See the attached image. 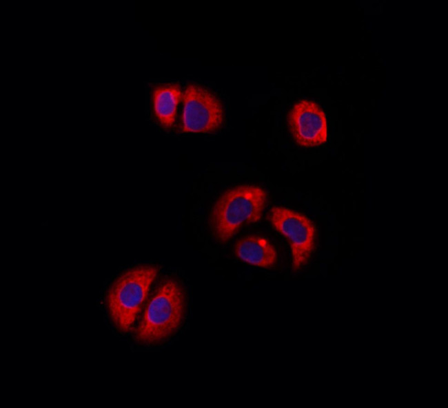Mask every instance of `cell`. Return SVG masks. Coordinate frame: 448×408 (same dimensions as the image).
I'll return each mask as SVG.
<instances>
[{"label": "cell", "mask_w": 448, "mask_h": 408, "mask_svg": "<svg viewBox=\"0 0 448 408\" xmlns=\"http://www.w3.org/2000/svg\"><path fill=\"white\" fill-rule=\"evenodd\" d=\"M158 272L154 266L134 268L123 274L110 289L107 305L119 330L127 332L131 330Z\"/></svg>", "instance_id": "obj_3"}, {"label": "cell", "mask_w": 448, "mask_h": 408, "mask_svg": "<svg viewBox=\"0 0 448 408\" xmlns=\"http://www.w3.org/2000/svg\"><path fill=\"white\" fill-rule=\"evenodd\" d=\"M267 199V193L253 185L239 186L224 193L210 215V226L216 239L225 243L243 225L258 222Z\"/></svg>", "instance_id": "obj_1"}, {"label": "cell", "mask_w": 448, "mask_h": 408, "mask_svg": "<svg viewBox=\"0 0 448 408\" xmlns=\"http://www.w3.org/2000/svg\"><path fill=\"white\" fill-rule=\"evenodd\" d=\"M234 251L242 261L262 268L272 267L277 260V253L272 244L267 239L257 235L247 236L238 240Z\"/></svg>", "instance_id": "obj_7"}, {"label": "cell", "mask_w": 448, "mask_h": 408, "mask_svg": "<svg viewBox=\"0 0 448 408\" xmlns=\"http://www.w3.org/2000/svg\"><path fill=\"white\" fill-rule=\"evenodd\" d=\"M185 308V294L181 286L174 279H165L150 299L135 330V339L144 344L166 339L181 325Z\"/></svg>", "instance_id": "obj_2"}, {"label": "cell", "mask_w": 448, "mask_h": 408, "mask_svg": "<svg viewBox=\"0 0 448 408\" xmlns=\"http://www.w3.org/2000/svg\"><path fill=\"white\" fill-rule=\"evenodd\" d=\"M182 131L207 133L217 130L223 122V109L220 101L206 89L189 85L183 96Z\"/></svg>", "instance_id": "obj_5"}, {"label": "cell", "mask_w": 448, "mask_h": 408, "mask_svg": "<svg viewBox=\"0 0 448 408\" xmlns=\"http://www.w3.org/2000/svg\"><path fill=\"white\" fill-rule=\"evenodd\" d=\"M289 131L300 146L317 147L327 139V125L323 109L314 102L302 100L296 103L287 116Z\"/></svg>", "instance_id": "obj_6"}, {"label": "cell", "mask_w": 448, "mask_h": 408, "mask_svg": "<svg viewBox=\"0 0 448 408\" xmlns=\"http://www.w3.org/2000/svg\"><path fill=\"white\" fill-rule=\"evenodd\" d=\"M267 219L288 240L292 255V270L297 271L307 262L314 249V223L305 215L283 206H273Z\"/></svg>", "instance_id": "obj_4"}, {"label": "cell", "mask_w": 448, "mask_h": 408, "mask_svg": "<svg viewBox=\"0 0 448 408\" xmlns=\"http://www.w3.org/2000/svg\"><path fill=\"white\" fill-rule=\"evenodd\" d=\"M181 96L178 84L159 85L153 89V112L165 129H170L174 125Z\"/></svg>", "instance_id": "obj_8"}]
</instances>
